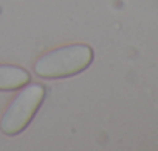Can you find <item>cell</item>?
I'll return each mask as SVG.
<instances>
[{
    "label": "cell",
    "instance_id": "1",
    "mask_svg": "<svg viewBox=\"0 0 158 151\" xmlns=\"http://www.w3.org/2000/svg\"><path fill=\"white\" fill-rule=\"evenodd\" d=\"M93 62V50L87 44H71L42 55L34 64V73L45 80L68 78L84 72Z\"/></svg>",
    "mask_w": 158,
    "mask_h": 151
},
{
    "label": "cell",
    "instance_id": "2",
    "mask_svg": "<svg viewBox=\"0 0 158 151\" xmlns=\"http://www.w3.org/2000/svg\"><path fill=\"white\" fill-rule=\"evenodd\" d=\"M45 98V87L42 84H30L11 101L5 111L0 129L6 135H17L31 123L34 114Z\"/></svg>",
    "mask_w": 158,
    "mask_h": 151
},
{
    "label": "cell",
    "instance_id": "3",
    "mask_svg": "<svg viewBox=\"0 0 158 151\" xmlns=\"http://www.w3.org/2000/svg\"><path fill=\"white\" fill-rule=\"evenodd\" d=\"M31 80V75L19 67L10 64H0V91H16L22 89Z\"/></svg>",
    "mask_w": 158,
    "mask_h": 151
}]
</instances>
